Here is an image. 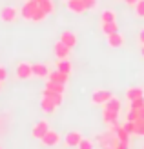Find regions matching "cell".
I'll use <instances>...</instances> for the list:
<instances>
[{"label": "cell", "mask_w": 144, "mask_h": 149, "mask_svg": "<svg viewBox=\"0 0 144 149\" xmlns=\"http://www.w3.org/2000/svg\"><path fill=\"white\" fill-rule=\"evenodd\" d=\"M139 42H140V46H144V27L139 31Z\"/></svg>", "instance_id": "34"}, {"label": "cell", "mask_w": 144, "mask_h": 149, "mask_svg": "<svg viewBox=\"0 0 144 149\" xmlns=\"http://www.w3.org/2000/svg\"><path fill=\"white\" fill-rule=\"evenodd\" d=\"M124 2H126L128 6H135V4H137V2H139V0H124Z\"/></svg>", "instance_id": "36"}, {"label": "cell", "mask_w": 144, "mask_h": 149, "mask_svg": "<svg viewBox=\"0 0 144 149\" xmlns=\"http://www.w3.org/2000/svg\"><path fill=\"white\" fill-rule=\"evenodd\" d=\"M142 106H144V98H137L130 102V109H140Z\"/></svg>", "instance_id": "28"}, {"label": "cell", "mask_w": 144, "mask_h": 149, "mask_svg": "<svg viewBox=\"0 0 144 149\" xmlns=\"http://www.w3.org/2000/svg\"><path fill=\"white\" fill-rule=\"evenodd\" d=\"M35 2H42V0H35Z\"/></svg>", "instance_id": "39"}, {"label": "cell", "mask_w": 144, "mask_h": 149, "mask_svg": "<svg viewBox=\"0 0 144 149\" xmlns=\"http://www.w3.org/2000/svg\"><path fill=\"white\" fill-rule=\"evenodd\" d=\"M44 89H49V91H53V93H62L64 95V89H66V86H62V84H57V82H51V80H48L46 82V87Z\"/></svg>", "instance_id": "24"}, {"label": "cell", "mask_w": 144, "mask_h": 149, "mask_svg": "<svg viewBox=\"0 0 144 149\" xmlns=\"http://www.w3.org/2000/svg\"><path fill=\"white\" fill-rule=\"evenodd\" d=\"M120 142V140L117 138L115 133H111L110 129L102 133V135H98V146H100L102 149H115V146Z\"/></svg>", "instance_id": "2"}, {"label": "cell", "mask_w": 144, "mask_h": 149, "mask_svg": "<svg viewBox=\"0 0 144 149\" xmlns=\"http://www.w3.org/2000/svg\"><path fill=\"white\" fill-rule=\"evenodd\" d=\"M60 142V135L57 131H53V129H49L46 135L42 136V144L44 146H49V147H53V146H57Z\"/></svg>", "instance_id": "10"}, {"label": "cell", "mask_w": 144, "mask_h": 149, "mask_svg": "<svg viewBox=\"0 0 144 149\" xmlns=\"http://www.w3.org/2000/svg\"><path fill=\"white\" fill-rule=\"evenodd\" d=\"M102 120L108 124V125L117 124V122H119V113H115V111H110V109L102 107Z\"/></svg>", "instance_id": "15"}, {"label": "cell", "mask_w": 144, "mask_h": 149, "mask_svg": "<svg viewBox=\"0 0 144 149\" xmlns=\"http://www.w3.org/2000/svg\"><path fill=\"white\" fill-rule=\"evenodd\" d=\"M48 131H49V124H48V120H40V122H37V124L33 125V129H31V135H33V138H39V140H42V136L46 135Z\"/></svg>", "instance_id": "6"}, {"label": "cell", "mask_w": 144, "mask_h": 149, "mask_svg": "<svg viewBox=\"0 0 144 149\" xmlns=\"http://www.w3.org/2000/svg\"><path fill=\"white\" fill-rule=\"evenodd\" d=\"M124 129L130 133V135H135V129H137V127H135V122H126L124 124Z\"/></svg>", "instance_id": "31"}, {"label": "cell", "mask_w": 144, "mask_h": 149, "mask_svg": "<svg viewBox=\"0 0 144 149\" xmlns=\"http://www.w3.org/2000/svg\"><path fill=\"white\" fill-rule=\"evenodd\" d=\"M40 107H42V111H44V113L53 115V113H55V109H57L58 106H57V104H53L51 100H48V98H42V102H40Z\"/></svg>", "instance_id": "21"}, {"label": "cell", "mask_w": 144, "mask_h": 149, "mask_svg": "<svg viewBox=\"0 0 144 149\" xmlns=\"http://www.w3.org/2000/svg\"><path fill=\"white\" fill-rule=\"evenodd\" d=\"M53 53H55L57 58H70V53H71V47H67L64 42H55V47H53Z\"/></svg>", "instance_id": "9"}, {"label": "cell", "mask_w": 144, "mask_h": 149, "mask_svg": "<svg viewBox=\"0 0 144 149\" xmlns=\"http://www.w3.org/2000/svg\"><path fill=\"white\" fill-rule=\"evenodd\" d=\"M6 78H7V69L4 65H0V82H4Z\"/></svg>", "instance_id": "32"}, {"label": "cell", "mask_w": 144, "mask_h": 149, "mask_svg": "<svg viewBox=\"0 0 144 149\" xmlns=\"http://www.w3.org/2000/svg\"><path fill=\"white\" fill-rule=\"evenodd\" d=\"M115 149H130V146H128V142H119L115 146Z\"/></svg>", "instance_id": "33"}, {"label": "cell", "mask_w": 144, "mask_h": 149, "mask_svg": "<svg viewBox=\"0 0 144 149\" xmlns=\"http://www.w3.org/2000/svg\"><path fill=\"white\" fill-rule=\"evenodd\" d=\"M60 42H64L66 44V46L67 47H75V46H77V35H75L73 31H64L62 35H60V38H58Z\"/></svg>", "instance_id": "12"}, {"label": "cell", "mask_w": 144, "mask_h": 149, "mask_svg": "<svg viewBox=\"0 0 144 149\" xmlns=\"http://www.w3.org/2000/svg\"><path fill=\"white\" fill-rule=\"evenodd\" d=\"M67 77H70V74H66V73H60L58 69H55V71H49V74H48V80H51V82H57V84H62V86H66V84H67Z\"/></svg>", "instance_id": "11"}, {"label": "cell", "mask_w": 144, "mask_h": 149, "mask_svg": "<svg viewBox=\"0 0 144 149\" xmlns=\"http://www.w3.org/2000/svg\"><path fill=\"white\" fill-rule=\"evenodd\" d=\"M137 111H139V118H142V120H144V106L140 109H137Z\"/></svg>", "instance_id": "35"}, {"label": "cell", "mask_w": 144, "mask_h": 149, "mask_svg": "<svg viewBox=\"0 0 144 149\" xmlns=\"http://www.w3.org/2000/svg\"><path fill=\"white\" fill-rule=\"evenodd\" d=\"M108 22H117V13L113 9H104L100 13V24H108Z\"/></svg>", "instance_id": "20"}, {"label": "cell", "mask_w": 144, "mask_h": 149, "mask_svg": "<svg viewBox=\"0 0 144 149\" xmlns=\"http://www.w3.org/2000/svg\"><path fill=\"white\" fill-rule=\"evenodd\" d=\"M48 74H49V68L46 64H33V77L48 78Z\"/></svg>", "instance_id": "16"}, {"label": "cell", "mask_w": 144, "mask_h": 149, "mask_svg": "<svg viewBox=\"0 0 144 149\" xmlns=\"http://www.w3.org/2000/svg\"><path fill=\"white\" fill-rule=\"evenodd\" d=\"M55 69H58L60 73H66V74H70V73H71V69H73V64L70 62V58H57Z\"/></svg>", "instance_id": "14"}, {"label": "cell", "mask_w": 144, "mask_h": 149, "mask_svg": "<svg viewBox=\"0 0 144 149\" xmlns=\"http://www.w3.org/2000/svg\"><path fill=\"white\" fill-rule=\"evenodd\" d=\"M108 46L110 47H122L124 46V36H122V33H113V35H108Z\"/></svg>", "instance_id": "13"}, {"label": "cell", "mask_w": 144, "mask_h": 149, "mask_svg": "<svg viewBox=\"0 0 144 149\" xmlns=\"http://www.w3.org/2000/svg\"><path fill=\"white\" fill-rule=\"evenodd\" d=\"M39 6H40V9L46 15L55 13V2H53V0H42V2H39Z\"/></svg>", "instance_id": "23"}, {"label": "cell", "mask_w": 144, "mask_h": 149, "mask_svg": "<svg viewBox=\"0 0 144 149\" xmlns=\"http://www.w3.org/2000/svg\"><path fill=\"white\" fill-rule=\"evenodd\" d=\"M40 11V6L39 2H35V0H26L24 6H22V9H20V17L22 18H26V20H31L33 22V17L37 13Z\"/></svg>", "instance_id": "1"}, {"label": "cell", "mask_w": 144, "mask_h": 149, "mask_svg": "<svg viewBox=\"0 0 144 149\" xmlns=\"http://www.w3.org/2000/svg\"><path fill=\"white\" fill-rule=\"evenodd\" d=\"M135 135L137 136H144V120L142 118H139V120H135Z\"/></svg>", "instance_id": "25"}, {"label": "cell", "mask_w": 144, "mask_h": 149, "mask_svg": "<svg viewBox=\"0 0 144 149\" xmlns=\"http://www.w3.org/2000/svg\"><path fill=\"white\" fill-rule=\"evenodd\" d=\"M42 98H48L53 104L60 106V104H62V93H53V91H49V89H44V91H42Z\"/></svg>", "instance_id": "18"}, {"label": "cell", "mask_w": 144, "mask_h": 149, "mask_svg": "<svg viewBox=\"0 0 144 149\" xmlns=\"http://www.w3.org/2000/svg\"><path fill=\"white\" fill-rule=\"evenodd\" d=\"M33 77V64L29 62H20L17 65V78L20 80H27Z\"/></svg>", "instance_id": "4"}, {"label": "cell", "mask_w": 144, "mask_h": 149, "mask_svg": "<svg viewBox=\"0 0 144 149\" xmlns=\"http://www.w3.org/2000/svg\"><path fill=\"white\" fill-rule=\"evenodd\" d=\"M100 29H102V33L108 36V35L117 33L119 31V26H117V22H108V24H100Z\"/></svg>", "instance_id": "22"}, {"label": "cell", "mask_w": 144, "mask_h": 149, "mask_svg": "<svg viewBox=\"0 0 144 149\" xmlns=\"http://www.w3.org/2000/svg\"><path fill=\"white\" fill-rule=\"evenodd\" d=\"M142 149H144V147H142Z\"/></svg>", "instance_id": "41"}, {"label": "cell", "mask_w": 144, "mask_h": 149, "mask_svg": "<svg viewBox=\"0 0 144 149\" xmlns=\"http://www.w3.org/2000/svg\"><path fill=\"white\" fill-rule=\"evenodd\" d=\"M102 107H106V109H110V111H115V113H120V109H122V104H120V100L119 98H115V96H111V98L104 104Z\"/></svg>", "instance_id": "19"}, {"label": "cell", "mask_w": 144, "mask_h": 149, "mask_svg": "<svg viewBox=\"0 0 144 149\" xmlns=\"http://www.w3.org/2000/svg\"><path fill=\"white\" fill-rule=\"evenodd\" d=\"M133 7H135V15H137L139 18H144V0H139Z\"/></svg>", "instance_id": "26"}, {"label": "cell", "mask_w": 144, "mask_h": 149, "mask_svg": "<svg viewBox=\"0 0 144 149\" xmlns=\"http://www.w3.org/2000/svg\"><path fill=\"white\" fill-rule=\"evenodd\" d=\"M111 96L113 95L110 91H106V89H97V91H93V95H91V102L97 104V106H104Z\"/></svg>", "instance_id": "5"}, {"label": "cell", "mask_w": 144, "mask_h": 149, "mask_svg": "<svg viewBox=\"0 0 144 149\" xmlns=\"http://www.w3.org/2000/svg\"><path fill=\"white\" fill-rule=\"evenodd\" d=\"M80 140H82V133L80 131H70L67 135L64 136V144L67 147H77L80 144Z\"/></svg>", "instance_id": "8"}, {"label": "cell", "mask_w": 144, "mask_h": 149, "mask_svg": "<svg viewBox=\"0 0 144 149\" xmlns=\"http://www.w3.org/2000/svg\"><path fill=\"white\" fill-rule=\"evenodd\" d=\"M139 120V111L137 109H130L128 111V122H135Z\"/></svg>", "instance_id": "29"}, {"label": "cell", "mask_w": 144, "mask_h": 149, "mask_svg": "<svg viewBox=\"0 0 144 149\" xmlns=\"http://www.w3.org/2000/svg\"><path fill=\"white\" fill-rule=\"evenodd\" d=\"M140 55H142V58H144V46H140Z\"/></svg>", "instance_id": "37"}, {"label": "cell", "mask_w": 144, "mask_h": 149, "mask_svg": "<svg viewBox=\"0 0 144 149\" xmlns=\"http://www.w3.org/2000/svg\"><path fill=\"white\" fill-rule=\"evenodd\" d=\"M66 7H67L71 13H75V15H84V13L88 11L82 0H66Z\"/></svg>", "instance_id": "7"}, {"label": "cell", "mask_w": 144, "mask_h": 149, "mask_svg": "<svg viewBox=\"0 0 144 149\" xmlns=\"http://www.w3.org/2000/svg\"><path fill=\"white\" fill-rule=\"evenodd\" d=\"M77 149H95V146H93V142H91V140H88V138H82V140H80V144L77 146Z\"/></svg>", "instance_id": "27"}, {"label": "cell", "mask_w": 144, "mask_h": 149, "mask_svg": "<svg viewBox=\"0 0 144 149\" xmlns=\"http://www.w3.org/2000/svg\"><path fill=\"white\" fill-rule=\"evenodd\" d=\"M126 98L128 100H137V98H144V89L142 87H130L126 89Z\"/></svg>", "instance_id": "17"}, {"label": "cell", "mask_w": 144, "mask_h": 149, "mask_svg": "<svg viewBox=\"0 0 144 149\" xmlns=\"http://www.w3.org/2000/svg\"><path fill=\"white\" fill-rule=\"evenodd\" d=\"M82 2H84V6H86V9H95V7L98 6V0H82Z\"/></svg>", "instance_id": "30"}, {"label": "cell", "mask_w": 144, "mask_h": 149, "mask_svg": "<svg viewBox=\"0 0 144 149\" xmlns=\"http://www.w3.org/2000/svg\"><path fill=\"white\" fill-rule=\"evenodd\" d=\"M18 17H20V11L17 9V7H11V6L2 7V11H0V20H2V22H7V24L15 22Z\"/></svg>", "instance_id": "3"}, {"label": "cell", "mask_w": 144, "mask_h": 149, "mask_svg": "<svg viewBox=\"0 0 144 149\" xmlns=\"http://www.w3.org/2000/svg\"><path fill=\"white\" fill-rule=\"evenodd\" d=\"M0 91H2V82H0Z\"/></svg>", "instance_id": "38"}, {"label": "cell", "mask_w": 144, "mask_h": 149, "mask_svg": "<svg viewBox=\"0 0 144 149\" xmlns=\"http://www.w3.org/2000/svg\"><path fill=\"white\" fill-rule=\"evenodd\" d=\"M0 149H4V147H0Z\"/></svg>", "instance_id": "40"}]
</instances>
